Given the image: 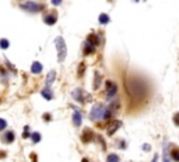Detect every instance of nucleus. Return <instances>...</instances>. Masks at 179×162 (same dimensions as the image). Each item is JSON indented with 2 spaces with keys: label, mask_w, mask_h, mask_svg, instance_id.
<instances>
[{
  "label": "nucleus",
  "mask_w": 179,
  "mask_h": 162,
  "mask_svg": "<svg viewBox=\"0 0 179 162\" xmlns=\"http://www.w3.org/2000/svg\"><path fill=\"white\" fill-rule=\"evenodd\" d=\"M55 45H56V50H57V59H59V62H63L67 55V48L66 43H64V39L62 37H57L55 39Z\"/></svg>",
  "instance_id": "1"
},
{
  "label": "nucleus",
  "mask_w": 179,
  "mask_h": 162,
  "mask_svg": "<svg viewBox=\"0 0 179 162\" xmlns=\"http://www.w3.org/2000/svg\"><path fill=\"white\" fill-rule=\"evenodd\" d=\"M105 112H106V108L104 103H95L91 109V113H90V117L93 120H98L101 117L105 116Z\"/></svg>",
  "instance_id": "2"
},
{
  "label": "nucleus",
  "mask_w": 179,
  "mask_h": 162,
  "mask_svg": "<svg viewBox=\"0 0 179 162\" xmlns=\"http://www.w3.org/2000/svg\"><path fill=\"white\" fill-rule=\"evenodd\" d=\"M129 94H134V95L144 96L146 95V89H144L143 83H139V81H136V80L130 81L129 83Z\"/></svg>",
  "instance_id": "3"
},
{
  "label": "nucleus",
  "mask_w": 179,
  "mask_h": 162,
  "mask_svg": "<svg viewBox=\"0 0 179 162\" xmlns=\"http://www.w3.org/2000/svg\"><path fill=\"white\" fill-rule=\"evenodd\" d=\"M20 7L23 10L28 11V13H39L43 10V6L39 3H35V2H25V3H21Z\"/></svg>",
  "instance_id": "4"
},
{
  "label": "nucleus",
  "mask_w": 179,
  "mask_h": 162,
  "mask_svg": "<svg viewBox=\"0 0 179 162\" xmlns=\"http://www.w3.org/2000/svg\"><path fill=\"white\" fill-rule=\"evenodd\" d=\"M84 91L83 89H74L73 91V98L76 101H80V102H87V101H91V95H86L84 96Z\"/></svg>",
  "instance_id": "5"
},
{
  "label": "nucleus",
  "mask_w": 179,
  "mask_h": 162,
  "mask_svg": "<svg viewBox=\"0 0 179 162\" xmlns=\"http://www.w3.org/2000/svg\"><path fill=\"white\" fill-rule=\"evenodd\" d=\"M106 96L108 98H112V96L116 95V92H118V87H116L115 83H112V81H106Z\"/></svg>",
  "instance_id": "6"
},
{
  "label": "nucleus",
  "mask_w": 179,
  "mask_h": 162,
  "mask_svg": "<svg viewBox=\"0 0 179 162\" xmlns=\"http://www.w3.org/2000/svg\"><path fill=\"white\" fill-rule=\"evenodd\" d=\"M120 126H122V122H120V120H113V122L111 123V126L108 127V136L115 134V133L120 129Z\"/></svg>",
  "instance_id": "7"
},
{
  "label": "nucleus",
  "mask_w": 179,
  "mask_h": 162,
  "mask_svg": "<svg viewBox=\"0 0 179 162\" xmlns=\"http://www.w3.org/2000/svg\"><path fill=\"white\" fill-rule=\"evenodd\" d=\"M93 137H94L93 131H91L90 129H86L83 131V134H81V141L83 142H90V141H93Z\"/></svg>",
  "instance_id": "8"
},
{
  "label": "nucleus",
  "mask_w": 179,
  "mask_h": 162,
  "mask_svg": "<svg viewBox=\"0 0 179 162\" xmlns=\"http://www.w3.org/2000/svg\"><path fill=\"white\" fill-rule=\"evenodd\" d=\"M43 21H45V23H46L48 25H53V24H56L57 17H56V14H55V13L48 14V16L43 17Z\"/></svg>",
  "instance_id": "9"
},
{
  "label": "nucleus",
  "mask_w": 179,
  "mask_h": 162,
  "mask_svg": "<svg viewBox=\"0 0 179 162\" xmlns=\"http://www.w3.org/2000/svg\"><path fill=\"white\" fill-rule=\"evenodd\" d=\"M14 139H16V136H14V133L11 131V130L10 131H6L3 134V141L6 142V144H11V142L14 141Z\"/></svg>",
  "instance_id": "10"
},
{
  "label": "nucleus",
  "mask_w": 179,
  "mask_h": 162,
  "mask_svg": "<svg viewBox=\"0 0 179 162\" xmlns=\"http://www.w3.org/2000/svg\"><path fill=\"white\" fill-rule=\"evenodd\" d=\"M42 71V64L39 62H34L31 64V73L32 74H39Z\"/></svg>",
  "instance_id": "11"
},
{
  "label": "nucleus",
  "mask_w": 179,
  "mask_h": 162,
  "mask_svg": "<svg viewBox=\"0 0 179 162\" xmlns=\"http://www.w3.org/2000/svg\"><path fill=\"white\" fill-rule=\"evenodd\" d=\"M55 78H56V71H55V70H52V71H49V73H48V76H46V87H48V88H49V87L53 84Z\"/></svg>",
  "instance_id": "12"
},
{
  "label": "nucleus",
  "mask_w": 179,
  "mask_h": 162,
  "mask_svg": "<svg viewBox=\"0 0 179 162\" xmlns=\"http://www.w3.org/2000/svg\"><path fill=\"white\" fill-rule=\"evenodd\" d=\"M83 52H84V55H86V56H88V55H93V53L95 52V46H94V45H91L90 42H87L86 46H84Z\"/></svg>",
  "instance_id": "13"
},
{
  "label": "nucleus",
  "mask_w": 179,
  "mask_h": 162,
  "mask_svg": "<svg viewBox=\"0 0 179 162\" xmlns=\"http://www.w3.org/2000/svg\"><path fill=\"white\" fill-rule=\"evenodd\" d=\"M73 124L76 126V127H79V126L81 124V113L77 112V110L73 113Z\"/></svg>",
  "instance_id": "14"
},
{
  "label": "nucleus",
  "mask_w": 179,
  "mask_h": 162,
  "mask_svg": "<svg viewBox=\"0 0 179 162\" xmlns=\"http://www.w3.org/2000/svg\"><path fill=\"white\" fill-rule=\"evenodd\" d=\"M41 95H42L45 99H48V101H50L53 98V94H52V91H50L49 88H43L42 91H41Z\"/></svg>",
  "instance_id": "15"
},
{
  "label": "nucleus",
  "mask_w": 179,
  "mask_h": 162,
  "mask_svg": "<svg viewBox=\"0 0 179 162\" xmlns=\"http://www.w3.org/2000/svg\"><path fill=\"white\" fill-rule=\"evenodd\" d=\"M88 42L94 46H98L100 45V38L97 37L95 34H91V35H88Z\"/></svg>",
  "instance_id": "16"
},
{
  "label": "nucleus",
  "mask_w": 179,
  "mask_h": 162,
  "mask_svg": "<svg viewBox=\"0 0 179 162\" xmlns=\"http://www.w3.org/2000/svg\"><path fill=\"white\" fill-rule=\"evenodd\" d=\"M171 158H172L174 161L179 162V148H174L172 151H171Z\"/></svg>",
  "instance_id": "17"
},
{
  "label": "nucleus",
  "mask_w": 179,
  "mask_h": 162,
  "mask_svg": "<svg viewBox=\"0 0 179 162\" xmlns=\"http://www.w3.org/2000/svg\"><path fill=\"white\" fill-rule=\"evenodd\" d=\"M106 162H119V157L116 155V154H109Z\"/></svg>",
  "instance_id": "18"
},
{
  "label": "nucleus",
  "mask_w": 179,
  "mask_h": 162,
  "mask_svg": "<svg viewBox=\"0 0 179 162\" xmlns=\"http://www.w3.org/2000/svg\"><path fill=\"white\" fill-rule=\"evenodd\" d=\"M98 20H100L101 24H108L109 23V17L106 16V14H101V16L98 17Z\"/></svg>",
  "instance_id": "19"
},
{
  "label": "nucleus",
  "mask_w": 179,
  "mask_h": 162,
  "mask_svg": "<svg viewBox=\"0 0 179 162\" xmlns=\"http://www.w3.org/2000/svg\"><path fill=\"white\" fill-rule=\"evenodd\" d=\"M95 83H94V89H98L100 88V83H101V78H100V73H95Z\"/></svg>",
  "instance_id": "20"
},
{
  "label": "nucleus",
  "mask_w": 179,
  "mask_h": 162,
  "mask_svg": "<svg viewBox=\"0 0 179 162\" xmlns=\"http://www.w3.org/2000/svg\"><path fill=\"white\" fill-rule=\"evenodd\" d=\"M119 108H120V103L118 102V101H116V102H113L112 105H111V112H112L113 115H115V113H116V110L119 109Z\"/></svg>",
  "instance_id": "21"
},
{
  "label": "nucleus",
  "mask_w": 179,
  "mask_h": 162,
  "mask_svg": "<svg viewBox=\"0 0 179 162\" xmlns=\"http://www.w3.org/2000/svg\"><path fill=\"white\" fill-rule=\"evenodd\" d=\"M10 46V42H9V41L7 39H0V48H2V49H7V48Z\"/></svg>",
  "instance_id": "22"
},
{
  "label": "nucleus",
  "mask_w": 179,
  "mask_h": 162,
  "mask_svg": "<svg viewBox=\"0 0 179 162\" xmlns=\"http://www.w3.org/2000/svg\"><path fill=\"white\" fill-rule=\"evenodd\" d=\"M31 139H32L34 142H39L41 141V134L39 133H32V134H31Z\"/></svg>",
  "instance_id": "23"
},
{
  "label": "nucleus",
  "mask_w": 179,
  "mask_h": 162,
  "mask_svg": "<svg viewBox=\"0 0 179 162\" xmlns=\"http://www.w3.org/2000/svg\"><path fill=\"white\" fill-rule=\"evenodd\" d=\"M84 69H86V64H84V63H80V66H79V76L80 77L84 74Z\"/></svg>",
  "instance_id": "24"
},
{
  "label": "nucleus",
  "mask_w": 179,
  "mask_h": 162,
  "mask_svg": "<svg viewBox=\"0 0 179 162\" xmlns=\"http://www.w3.org/2000/svg\"><path fill=\"white\" fill-rule=\"evenodd\" d=\"M6 126H7V122L4 119H2V117H0V131H3V130L6 129Z\"/></svg>",
  "instance_id": "25"
},
{
  "label": "nucleus",
  "mask_w": 179,
  "mask_h": 162,
  "mask_svg": "<svg viewBox=\"0 0 179 162\" xmlns=\"http://www.w3.org/2000/svg\"><path fill=\"white\" fill-rule=\"evenodd\" d=\"M174 123H175L176 126H179V112L174 115Z\"/></svg>",
  "instance_id": "26"
},
{
  "label": "nucleus",
  "mask_w": 179,
  "mask_h": 162,
  "mask_svg": "<svg viewBox=\"0 0 179 162\" xmlns=\"http://www.w3.org/2000/svg\"><path fill=\"white\" fill-rule=\"evenodd\" d=\"M60 3H62V0H52V4H53V6H59Z\"/></svg>",
  "instance_id": "27"
},
{
  "label": "nucleus",
  "mask_w": 179,
  "mask_h": 162,
  "mask_svg": "<svg viewBox=\"0 0 179 162\" xmlns=\"http://www.w3.org/2000/svg\"><path fill=\"white\" fill-rule=\"evenodd\" d=\"M31 158H32V162H37V155L35 154H31Z\"/></svg>",
  "instance_id": "28"
},
{
  "label": "nucleus",
  "mask_w": 179,
  "mask_h": 162,
  "mask_svg": "<svg viewBox=\"0 0 179 162\" xmlns=\"http://www.w3.org/2000/svg\"><path fill=\"white\" fill-rule=\"evenodd\" d=\"M43 119H45V120H50V116H49V115H48V113H46V115L43 116Z\"/></svg>",
  "instance_id": "29"
},
{
  "label": "nucleus",
  "mask_w": 179,
  "mask_h": 162,
  "mask_svg": "<svg viewBox=\"0 0 179 162\" xmlns=\"http://www.w3.org/2000/svg\"><path fill=\"white\" fill-rule=\"evenodd\" d=\"M157 159H158V157L155 155V157H154V158H153V162H157Z\"/></svg>",
  "instance_id": "30"
},
{
  "label": "nucleus",
  "mask_w": 179,
  "mask_h": 162,
  "mask_svg": "<svg viewBox=\"0 0 179 162\" xmlns=\"http://www.w3.org/2000/svg\"><path fill=\"white\" fill-rule=\"evenodd\" d=\"M81 162H88V159H87V158H83V161H81Z\"/></svg>",
  "instance_id": "31"
},
{
  "label": "nucleus",
  "mask_w": 179,
  "mask_h": 162,
  "mask_svg": "<svg viewBox=\"0 0 179 162\" xmlns=\"http://www.w3.org/2000/svg\"><path fill=\"white\" fill-rule=\"evenodd\" d=\"M136 2H139V0H136Z\"/></svg>",
  "instance_id": "32"
}]
</instances>
